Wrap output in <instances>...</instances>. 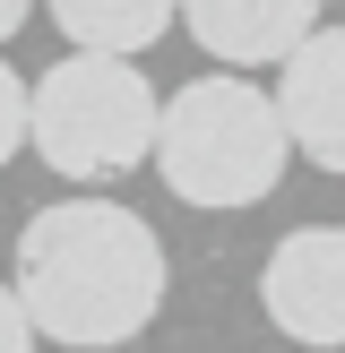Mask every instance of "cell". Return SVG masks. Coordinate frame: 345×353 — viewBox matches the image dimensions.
I'll list each match as a JSON object with an SVG mask.
<instances>
[{"label": "cell", "mask_w": 345, "mask_h": 353, "mask_svg": "<svg viewBox=\"0 0 345 353\" xmlns=\"http://www.w3.org/2000/svg\"><path fill=\"white\" fill-rule=\"evenodd\" d=\"M17 302L34 336L69 353H112L164 310V241L121 199H52L17 233Z\"/></svg>", "instance_id": "1"}, {"label": "cell", "mask_w": 345, "mask_h": 353, "mask_svg": "<svg viewBox=\"0 0 345 353\" xmlns=\"http://www.w3.org/2000/svg\"><path fill=\"white\" fill-rule=\"evenodd\" d=\"M293 164L285 103L259 95L241 69L224 78H190L164 95V130H155V172L181 207H259Z\"/></svg>", "instance_id": "2"}, {"label": "cell", "mask_w": 345, "mask_h": 353, "mask_svg": "<svg viewBox=\"0 0 345 353\" xmlns=\"http://www.w3.org/2000/svg\"><path fill=\"white\" fill-rule=\"evenodd\" d=\"M155 130H164V95L130 52H69L34 78V138L61 181H121V172L155 164Z\"/></svg>", "instance_id": "3"}, {"label": "cell", "mask_w": 345, "mask_h": 353, "mask_svg": "<svg viewBox=\"0 0 345 353\" xmlns=\"http://www.w3.org/2000/svg\"><path fill=\"white\" fill-rule=\"evenodd\" d=\"M259 310L310 353L345 345V224H302L276 241L259 268Z\"/></svg>", "instance_id": "4"}, {"label": "cell", "mask_w": 345, "mask_h": 353, "mask_svg": "<svg viewBox=\"0 0 345 353\" xmlns=\"http://www.w3.org/2000/svg\"><path fill=\"white\" fill-rule=\"evenodd\" d=\"M181 26L224 69H285L319 34V0H181Z\"/></svg>", "instance_id": "5"}, {"label": "cell", "mask_w": 345, "mask_h": 353, "mask_svg": "<svg viewBox=\"0 0 345 353\" xmlns=\"http://www.w3.org/2000/svg\"><path fill=\"white\" fill-rule=\"evenodd\" d=\"M276 103H285L293 155L319 172H345V26H319L276 69Z\"/></svg>", "instance_id": "6"}, {"label": "cell", "mask_w": 345, "mask_h": 353, "mask_svg": "<svg viewBox=\"0 0 345 353\" xmlns=\"http://www.w3.org/2000/svg\"><path fill=\"white\" fill-rule=\"evenodd\" d=\"M181 17V0H52V26L69 34V52H147L164 43V26Z\"/></svg>", "instance_id": "7"}, {"label": "cell", "mask_w": 345, "mask_h": 353, "mask_svg": "<svg viewBox=\"0 0 345 353\" xmlns=\"http://www.w3.org/2000/svg\"><path fill=\"white\" fill-rule=\"evenodd\" d=\"M26 138H34V86L17 78L9 61H0V164H9V155L26 147Z\"/></svg>", "instance_id": "8"}, {"label": "cell", "mask_w": 345, "mask_h": 353, "mask_svg": "<svg viewBox=\"0 0 345 353\" xmlns=\"http://www.w3.org/2000/svg\"><path fill=\"white\" fill-rule=\"evenodd\" d=\"M0 353H34V319L17 302V285H0Z\"/></svg>", "instance_id": "9"}, {"label": "cell", "mask_w": 345, "mask_h": 353, "mask_svg": "<svg viewBox=\"0 0 345 353\" xmlns=\"http://www.w3.org/2000/svg\"><path fill=\"white\" fill-rule=\"evenodd\" d=\"M26 9H34V0H0V43H9L17 26H26Z\"/></svg>", "instance_id": "10"}]
</instances>
